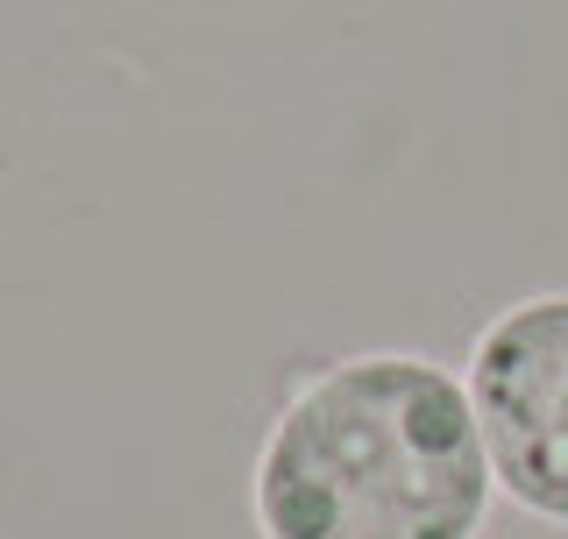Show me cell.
Here are the masks:
<instances>
[{"mask_svg":"<svg viewBox=\"0 0 568 539\" xmlns=\"http://www.w3.org/2000/svg\"><path fill=\"white\" fill-rule=\"evenodd\" d=\"M490 455L469 384L434 355H342L277 405L248 511L263 539H484Z\"/></svg>","mask_w":568,"mask_h":539,"instance_id":"1","label":"cell"},{"mask_svg":"<svg viewBox=\"0 0 568 539\" xmlns=\"http://www.w3.org/2000/svg\"><path fill=\"white\" fill-rule=\"evenodd\" d=\"M469 405L497 490L568 526V292H532L476 334Z\"/></svg>","mask_w":568,"mask_h":539,"instance_id":"2","label":"cell"}]
</instances>
